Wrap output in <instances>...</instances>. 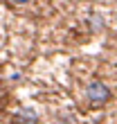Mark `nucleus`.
<instances>
[{"instance_id":"obj_1","label":"nucleus","mask_w":117,"mask_h":124,"mask_svg":"<svg viewBox=\"0 0 117 124\" xmlns=\"http://www.w3.org/2000/svg\"><path fill=\"white\" fill-rule=\"evenodd\" d=\"M88 99L92 101V104H104V101H108V97H110V90H108V86L104 81H92L88 84Z\"/></svg>"},{"instance_id":"obj_3","label":"nucleus","mask_w":117,"mask_h":124,"mask_svg":"<svg viewBox=\"0 0 117 124\" xmlns=\"http://www.w3.org/2000/svg\"><path fill=\"white\" fill-rule=\"evenodd\" d=\"M14 2H29V0H14Z\"/></svg>"},{"instance_id":"obj_2","label":"nucleus","mask_w":117,"mask_h":124,"mask_svg":"<svg viewBox=\"0 0 117 124\" xmlns=\"http://www.w3.org/2000/svg\"><path fill=\"white\" fill-rule=\"evenodd\" d=\"M18 117H25V120H36V115H34L32 111H23V113L18 115Z\"/></svg>"}]
</instances>
